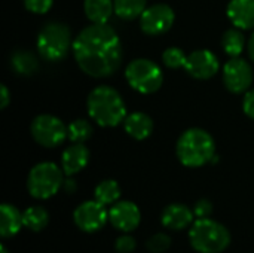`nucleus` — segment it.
Listing matches in <instances>:
<instances>
[{
  "instance_id": "f257e3e1",
  "label": "nucleus",
  "mask_w": 254,
  "mask_h": 253,
  "mask_svg": "<svg viewBox=\"0 0 254 253\" xmlns=\"http://www.w3.org/2000/svg\"><path fill=\"white\" fill-rule=\"evenodd\" d=\"M73 57L83 73L91 78H109L121 67L122 42L107 22L86 25L73 39Z\"/></svg>"
},
{
  "instance_id": "f03ea898",
  "label": "nucleus",
  "mask_w": 254,
  "mask_h": 253,
  "mask_svg": "<svg viewBox=\"0 0 254 253\" xmlns=\"http://www.w3.org/2000/svg\"><path fill=\"white\" fill-rule=\"evenodd\" d=\"M86 109L89 118L103 128L118 127L128 115L122 95L109 85L95 86L89 92L86 98Z\"/></svg>"
},
{
  "instance_id": "7ed1b4c3",
  "label": "nucleus",
  "mask_w": 254,
  "mask_h": 253,
  "mask_svg": "<svg viewBox=\"0 0 254 253\" xmlns=\"http://www.w3.org/2000/svg\"><path fill=\"white\" fill-rule=\"evenodd\" d=\"M176 154L185 167L198 169L214 161L216 142L208 131L196 127L189 128L179 137Z\"/></svg>"
},
{
  "instance_id": "20e7f679",
  "label": "nucleus",
  "mask_w": 254,
  "mask_h": 253,
  "mask_svg": "<svg viewBox=\"0 0 254 253\" xmlns=\"http://www.w3.org/2000/svg\"><path fill=\"white\" fill-rule=\"evenodd\" d=\"M190 246L199 253H222L231 245V233L220 222L204 218L196 219L189 230Z\"/></svg>"
},
{
  "instance_id": "39448f33",
  "label": "nucleus",
  "mask_w": 254,
  "mask_h": 253,
  "mask_svg": "<svg viewBox=\"0 0 254 253\" xmlns=\"http://www.w3.org/2000/svg\"><path fill=\"white\" fill-rule=\"evenodd\" d=\"M36 48L39 55L46 61L57 63L64 60L73 48L71 31L68 25L58 21L46 22L37 34Z\"/></svg>"
},
{
  "instance_id": "423d86ee",
  "label": "nucleus",
  "mask_w": 254,
  "mask_h": 253,
  "mask_svg": "<svg viewBox=\"0 0 254 253\" xmlns=\"http://www.w3.org/2000/svg\"><path fill=\"white\" fill-rule=\"evenodd\" d=\"M64 176L63 169L55 163H39L27 176V191L36 200H48L63 189Z\"/></svg>"
},
{
  "instance_id": "0eeeda50",
  "label": "nucleus",
  "mask_w": 254,
  "mask_h": 253,
  "mask_svg": "<svg viewBox=\"0 0 254 253\" xmlns=\"http://www.w3.org/2000/svg\"><path fill=\"white\" fill-rule=\"evenodd\" d=\"M128 85L140 94H153L164 84L161 67L149 58H135L125 69Z\"/></svg>"
},
{
  "instance_id": "6e6552de",
  "label": "nucleus",
  "mask_w": 254,
  "mask_h": 253,
  "mask_svg": "<svg viewBox=\"0 0 254 253\" xmlns=\"http://www.w3.org/2000/svg\"><path fill=\"white\" fill-rule=\"evenodd\" d=\"M30 133L34 142L43 148H57L68 139L67 125L54 115H39L30 125Z\"/></svg>"
},
{
  "instance_id": "1a4fd4ad",
  "label": "nucleus",
  "mask_w": 254,
  "mask_h": 253,
  "mask_svg": "<svg viewBox=\"0 0 254 253\" xmlns=\"http://www.w3.org/2000/svg\"><path fill=\"white\" fill-rule=\"evenodd\" d=\"M176 21V13L171 6L156 3L144 9L140 16V28L147 36H161L167 33Z\"/></svg>"
},
{
  "instance_id": "9d476101",
  "label": "nucleus",
  "mask_w": 254,
  "mask_h": 253,
  "mask_svg": "<svg viewBox=\"0 0 254 253\" xmlns=\"http://www.w3.org/2000/svg\"><path fill=\"white\" fill-rule=\"evenodd\" d=\"M73 221L76 227L83 233H97L100 231L109 221V210L100 201L89 200L80 203L73 212Z\"/></svg>"
},
{
  "instance_id": "9b49d317",
  "label": "nucleus",
  "mask_w": 254,
  "mask_h": 253,
  "mask_svg": "<svg viewBox=\"0 0 254 253\" xmlns=\"http://www.w3.org/2000/svg\"><path fill=\"white\" fill-rule=\"evenodd\" d=\"M223 84L232 94L247 92L253 84V69L244 58H231L223 67Z\"/></svg>"
},
{
  "instance_id": "f8f14e48",
  "label": "nucleus",
  "mask_w": 254,
  "mask_h": 253,
  "mask_svg": "<svg viewBox=\"0 0 254 253\" xmlns=\"http://www.w3.org/2000/svg\"><path fill=\"white\" fill-rule=\"evenodd\" d=\"M141 221L140 209L135 203L119 200L109 210V222L121 233H132Z\"/></svg>"
},
{
  "instance_id": "ddd939ff",
  "label": "nucleus",
  "mask_w": 254,
  "mask_h": 253,
  "mask_svg": "<svg viewBox=\"0 0 254 253\" xmlns=\"http://www.w3.org/2000/svg\"><path fill=\"white\" fill-rule=\"evenodd\" d=\"M220 69L219 58L210 49H196L188 55L185 70L195 79H210L216 76Z\"/></svg>"
},
{
  "instance_id": "4468645a",
  "label": "nucleus",
  "mask_w": 254,
  "mask_h": 253,
  "mask_svg": "<svg viewBox=\"0 0 254 253\" xmlns=\"http://www.w3.org/2000/svg\"><path fill=\"white\" fill-rule=\"evenodd\" d=\"M89 149L85 143H73L67 146L61 155V169L65 176H74L89 163Z\"/></svg>"
},
{
  "instance_id": "2eb2a0df",
  "label": "nucleus",
  "mask_w": 254,
  "mask_h": 253,
  "mask_svg": "<svg viewBox=\"0 0 254 253\" xmlns=\"http://www.w3.org/2000/svg\"><path fill=\"white\" fill-rule=\"evenodd\" d=\"M193 210H190L186 204L182 203H173L167 206L161 215V222L165 228L171 231H182L188 227H190L195 221Z\"/></svg>"
},
{
  "instance_id": "dca6fc26",
  "label": "nucleus",
  "mask_w": 254,
  "mask_h": 253,
  "mask_svg": "<svg viewBox=\"0 0 254 253\" xmlns=\"http://www.w3.org/2000/svg\"><path fill=\"white\" fill-rule=\"evenodd\" d=\"M229 21L241 30L254 28V0H231L226 7Z\"/></svg>"
},
{
  "instance_id": "f3484780",
  "label": "nucleus",
  "mask_w": 254,
  "mask_h": 253,
  "mask_svg": "<svg viewBox=\"0 0 254 253\" xmlns=\"http://www.w3.org/2000/svg\"><path fill=\"white\" fill-rule=\"evenodd\" d=\"M153 121L152 118L144 112H132L127 115L124 121V128L128 136H131L135 140H144L153 133Z\"/></svg>"
},
{
  "instance_id": "a211bd4d",
  "label": "nucleus",
  "mask_w": 254,
  "mask_h": 253,
  "mask_svg": "<svg viewBox=\"0 0 254 253\" xmlns=\"http://www.w3.org/2000/svg\"><path fill=\"white\" fill-rule=\"evenodd\" d=\"M24 227L22 213L13 204H1L0 206V236L1 239L15 237L19 230Z\"/></svg>"
},
{
  "instance_id": "6ab92c4d",
  "label": "nucleus",
  "mask_w": 254,
  "mask_h": 253,
  "mask_svg": "<svg viewBox=\"0 0 254 253\" xmlns=\"http://www.w3.org/2000/svg\"><path fill=\"white\" fill-rule=\"evenodd\" d=\"M83 10L91 22L104 24L115 12V3L113 0H83Z\"/></svg>"
},
{
  "instance_id": "aec40b11",
  "label": "nucleus",
  "mask_w": 254,
  "mask_h": 253,
  "mask_svg": "<svg viewBox=\"0 0 254 253\" xmlns=\"http://www.w3.org/2000/svg\"><path fill=\"white\" fill-rule=\"evenodd\" d=\"M24 227L33 233L43 231L49 224V213L42 206H30L22 213Z\"/></svg>"
},
{
  "instance_id": "412c9836",
  "label": "nucleus",
  "mask_w": 254,
  "mask_h": 253,
  "mask_svg": "<svg viewBox=\"0 0 254 253\" xmlns=\"http://www.w3.org/2000/svg\"><path fill=\"white\" fill-rule=\"evenodd\" d=\"M121 186L113 179L101 180L94 189V198L104 206H113L121 198Z\"/></svg>"
},
{
  "instance_id": "4be33fe9",
  "label": "nucleus",
  "mask_w": 254,
  "mask_h": 253,
  "mask_svg": "<svg viewBox=\"0 0 254 253\" xmlns=\"http://www.w3.org/2000/svg\"><path fill=\"white\" fill-rule=\"evenodd\" d=\"M222 48L225 54H228L231 58L240 57L246 48V37L241 31V28H229L223 33L222 37Z\"/></svg>"
},
{
  "instance_id": "5701e85b",
  "label": "nucleus",
  "mask_w": 254,
  "mask_h": 253,
  "mask_svg": "<svg viewBox=\"0 0 254 253\" xmlns=\"http://www.w3.org/2000/svg\"><path fill=\"white\" fill-rule=\"evenodd\" d=\"M115 13L127 21L140 18L144 9L147 7V0H113Z\"/></svg>"
},
{
  "instance_id": "b1692460",
  "label": "nucleus",
  "mask_w": 254,
  "mask_h": 253,
  "mask_svg": "<svg viewBox=\"0 0 254 253\" xmlns=\"http://www.w3.org/2000/svg\"><path fill=\"white\" fill-rule=\"evenodd\" d=\"M10 64L18 75L30 76L37 70V60L28 51H21V49L15 51L10 58Z\"/></svg>"
},
{
  "instance_id": "393cba45",
  "label": "nucleus",
  "mask_w": 254,
  "mask_h": 253,
  "mask_svg": "<svg viewBox=\"0 0 254 253\" xmlns=\"http://www.w3.org/2000/svg\"><path fill=\"white\" fill-rule=\"evenodd\" d=\"M94 128L86 119H74L67 125L68 140L71 143H85L92 137Z\"/></svg>"
},
{
  "instance_id": "a878e982",
  "label": "nucleus",
  "mask_w": 254,
  "mask_h": 253,
  "mask_svg": "<svg viewBox=\"0 0 254 253\" xmlns=\"http://www.w3.org/2000/svg\"><path fill=\"white\" fill-rule=\"evenodd\" d=\"M162 61L168 69H182V67L185 69L188 55L183 52V49L177 46H171L162 52Z\"/></svg>"
},
{
  "instance_id": "bb28decb",
  "label": "nucleus",
  "mask_w": 254,
  "mask_h": 253,
  "mask_svg": "<svg viewBox=\"0 0 254 253\" xmlns=\"http://www.w3.org/2000/svg\"><path fill=\"white\" fill-rule=\"evenodd\" d=\"M171 246V237L165 233H156L149 237L146 248L152 253H164Z\"/></svg>"
},
{
  "instance_id": "cd10ccee",
  "label": "nucleus",
  "mask_w": 254,
  "mask_h": 253,
  "mask_svg": "<svg viewBox=\"0 0 254 253\" xmlns=\"http://www.w3.org/2000/svg\"><path fill=\"white\" fill-rule=\"evenodd\" d=\"M22 1H24L25 9L36 15L48 13L54 4V0H22Z\"/></svg>"
},
{
  "instance_id": "c85d7f7f",
  "label": "nucleus",
  "mask_w": 254,
  "mask_h": 253,
  "mask_svg": "<svg viewBox=\"0 0 254 253\" xmlns=\"http://www.w3.org/2000/svg\"><path fill=\"white\" fill-rule=\"evenodd\" d=\"M137 242L129 233H124V236H119L115 242V249L118 253H131L135 251Z\"/></svg>"
},
{
  "instance_id": "c756f323",
  "label": "nucleus",
  "mask_w": 254,
  "mask_h": 253,
  "mask_svg": "<svg viewBox=\"0 0 254 253\" xmlns=\"http://www.w3.org/2000/svg\"><path fill=\"white\" fill-rule=\"evenodd\" d=\"M193 215L196 219H204V218H210L213 213V203L207 198H201L199 201H196V204L193 206Z\"/></svg>"
},
{
  "instance_id": "7c9ffc66",
  "label": "nucleus",
  "mask_w": 254,
  "mask_h": 253,
  "mask_svg": "<svg viewBox=\"0 0 254 253\" xmlns=\"http://www.w3.org/2000/svg\"><path fill=\"white\" fill-rule=\"evenodd\" d=\"M243 109H244V113L254 121V88L246 92L244 100H243Z\"/></svg>"
},
{
  "instance_id": "2f4dec72",
  "label": "nucleus",
  "mask_w": 254,
  "mask_h": 253,
  "mask_svg": "<svg viewBox=\"0 0 254 253\" xmlns=\"http://www.w3.org/2000/svg\"><path fill=\"white\" fill-rule=\"evenodd\" d=\"M9 103H10V92L6 85H1L0 86V107L6 109L9 106Z\"/></svg>"
},
{
  "instance_id": "473e14b6",
  "label": "nucleus",
  "mask_w": 254,
  "mask_h": 253,
  "mask_svg": "<svg viewBox=\"0 0 254 253\" xmlns=\"http://www.w3.org/2000/svg\"><path fill=\"white\" fill-rule=\"evenodd\" d=\"M63 189L67 192V194H74L76 189H77V183L74 179H71V176H67V179H64V185H63Z\"/></svg>"
},
{
  "instance_id": "72a5a7b5",
  "label": "nucleus",
  "mask_w": 254,
  "mask_h": 253,
  "mask_svg": "<svg viewBox=\"0 0 254 253\" xmlns=\"http://www.w3.org/2000/svg\"><path fill=\"white\" fill-rule=\"evenodd\" d=\"M247 49H249V55H250V58L254 61V33L252 34V37L249 39V42H247Z\"/></svg>"
},
{
  "instance_id": "f704fd0d",
  "label": "nucleus",
  "mask_w": 254,
  "mask_h": 253,
  "mask_svg": "<svg viewBox=\"0 0 254 253\" xmlns=\"http://www.w3.org/2000/svg\"><path fill=\"white\" fill-rule=\"evenodd\" d=\"M0 253H9V252H7V249H6V246H4V245H1V246H0Z\"/></svg>"
}]
</instances>
